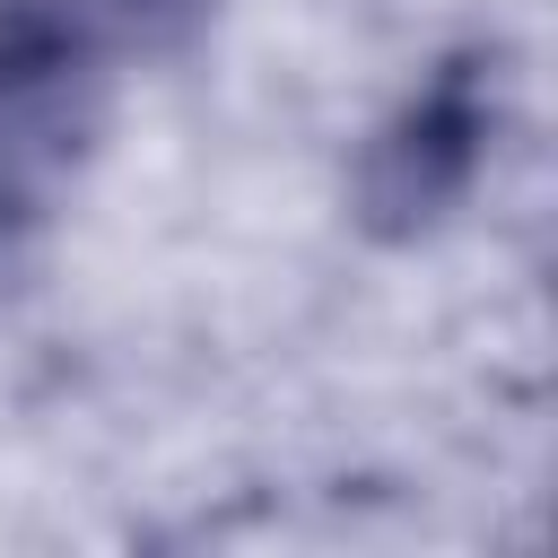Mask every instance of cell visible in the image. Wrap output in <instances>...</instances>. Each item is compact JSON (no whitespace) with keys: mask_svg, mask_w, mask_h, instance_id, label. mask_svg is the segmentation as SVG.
<instances>
[{"mask_svg":"<svg viewBox=\"0 0 558 558\" xmlns=\"http://www.w3.org/2000/svg\"><path fill=\"white\" fill-rule=\"evenodd\" d=\"M471 131H480L471 105L445 87V96L384 148V174H375V183H384V209H436V201L462 183V166H471Z\"/></svg>","mask_w":558,"mask_h":558,"instance_id":"2","label":"cell"},{"mask_svg":"<svg viewBox=\"0 0 558 558\" xmlns=\"http://www.w3.org/2000/svg\"><path fill=\"white\" fill-rule=\"evenodd\" d=\"M87 131V17L17 0L0 9V201H26Z\"/></svg>","mask_w":558,"mask_h":558,"instance_id":"1","label":"cell"}]
</instances>
